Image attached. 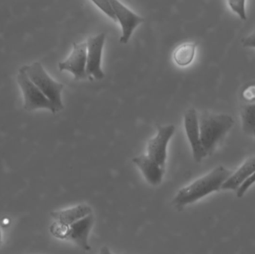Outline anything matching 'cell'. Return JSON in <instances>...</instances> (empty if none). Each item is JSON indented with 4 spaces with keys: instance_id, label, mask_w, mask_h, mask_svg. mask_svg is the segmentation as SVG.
Instances as JSON below:
<instances>
[{
    "instance_id": "cell-23",
    "label": "cell",
    "mask_w": 255,
    "mask_h": 254,
    "mask_svg": "<svg viewBox=\"0 0 255 254\" xmlns=\"http://www.w3.org/2000/svg\"><path fill=\"white\" fill-rule=\"evenodd\" d=\"M9 223H10V221H9V219H7V218H4V219H3V222H1L2 225H9Z\"/></svg>"
},
{
    "instance_id": "cell-12",
    "label": "cell",
    "mask_w": 255,
    "mask_h": 254,
    "mask_svg": "<svg viewBox=\"0 0 255 254\" xmlns=\"http://www.w3.org/2000/svg\"><path fill=\"white\" fill-rule=\"evenodd\" d=\"M255 171V156L249 158L246 162L237 170L232 172L230 177L223 183V190L236 191L251 177Z\"/></svg>"
},
{
    "instance_id": "cell-14",
    "label": "cell",
    "mask_w": 255,
    "mask_h": 254,
    "mask_svg": "<svg viewBox=\"0 0 255 254\" xmlns=\"http://www.w3.org/2000/svg\"><path fill=\"white\" fill-rule=\"evenodd\" d=\"M196 43H185L180 45L173 53L174 61L181 67H186L191 64L195 57Z\"/></svg>"
},
{
    "instance_id": "cell-1",
    "label": "cell",
    "mask_w": 255,
    "mask_h": 254,
    "mask_svg": "<svg viewBox=\"0 0 255 254\" xmlns=\"http://www.w3.org/2000/svg\"><path fill=\"white\" fill-rule=\"evenodd\" d=\"M232 172L233 171L223 166L216 167L208 174L180 189L174 198V204L178 208L182 209L213 192L220 190L223 183L230 177Z\"/></svg>"
},
{
    "instance_id": "cell-8",
    "label": "cell",
    "mask_w": 255,
    "mask_h": 254,
    "mask_svg": "<svg viewBox=\"0 0 255 254\" xmlns=\"http://www.w3.org/2000/svg\"><path fill=\"white\" fill-rule=\"evenodd\" d=\"M184 128L191 146L193 159L196 162L200 163L208 155L201 141L199 116L195 109H189L184 113Z\"/></svg>"
},
{
    "instance_id": "cell-18",
    "label": "cell",
    "mask_w": 255,
    "mask_h": 254,
    "mask_svg": "<svg viewBox=\"0 0 255 254\" xmlns=\"http://www.w3.org/2000/svg\"><path fill=\"white\" fill-rule=\"evenodd\" d=\"M231 8L243 20L247 19V12H246V1H229Z\"/></svg>"
},
{
    "instance_id": "cell-2",
    "label": "cell",
    "mask_w": 255,
    "mask_h": 254,
    "mask_svg": "<svg viewBox=\"0 0 255 254\" xmlns=\"http://www.w3.org/2000/svg\"><path fill=\"white\" fill-rule=\"evenodd\" d=\"M235 125L232 116L204 112L199 116V131L204 150L207 155H212L219 143Z\"/></svg>"
},
{
    "instance_id": "cell-20",
    "label": "cell",
    "mask_w": 255,
    "mask_h": 254,
    "mask_svg": "<svg viewBox=\"0 0 255 254\" xmlns=\"http://www.w3.org/2000/svg\"><path fill=\"white\" fill-rule=\"evenodd\" d=\"M244 98L247 101H253L255 99V85H252V86L247 87L245 90L244 91Z\"/></svg>"
},
{
    "instance_id": "cell-13",
    "label": "cell",
    "mask_w": 255,
    "mask_h": 254,
    "mask_svg": "<svg viewBox=\"0 0 255 254\" xmlns=\"http://www.w3.org/2000/svg\"><path fill=\"white\" fill-rule=\"evenodd\" d=\"M91 214H93V210L90 206L79 204L71 208L53 212L52 216L55 222L70 226Z\"/></svg>"
},
{
    "instance_id": "cell-9",
    "label": "cell",
    "mask_w": 255,
    "mask_h": 254,
    "mask_svg": "<svg viewBox=\"0 0 255 254\" xmlns=\"http://www.w3.org/2000/svg\"><path fill=\"white\" fill-rule=\"evenodd\" d=\"M116 13L117 19L122 27V36L120 39L121 43L126 44L130 40L135 28L144 22L143 18L129 10L122 3L117 0L111 1Z\"/></svg>"
},
{
    "instance_id": "cell-17",
    "label": "cell",
    "mask_w": 255,
    "mask_h": 254,
    "mask_svg": "<svg viewBox=\"0 0 255 254\" xmlns=\"http://www.w3.org/2000/svg\"><path fill=\"white\" fill-rule=\"evenodd\" d=\"M68 230V225H63L57 222H54L50 227L51 234L60 240H67Z\"/></svg>"
},
{
    "instance_id": "cell-19",
    "label": "cell",
    "mask_w": 255,
    "mask_h": 254,
    "mask_svg": "<svg viewBox=\"0 0 255 254\" xmlns=\"http://www.w3.org/2000/svg\"><path fill=\"white\" fill-rule=\"evenodd\" d=\"M255 172L252 174L251 177H250V178H249L248 180H247V181H246L245 183H244V184H243L242 186H241V187L237 190V197H238V198H243V197L244 196V195L247 193V191H248L249 189H250V188L255 184Z\"/></svg>"
},
{
    "instance_id": "cell-10",
    "label": "cell",
    "mask_w": 255,
    "mask_h": 254,
    "mask_svg": "<svg viewBox=\"0 0 255 254\" xmlns=\"http://www.w3.org/2000/svg\"><path fill=\"white\" fill-rule=\"evenodd\" d=\"M93 214L69 226L67 240L73 242L78 247L85 252L91 250L89 243V236L94 226Z\"/></svg>"
},
{
    "instance_id": "cell-4",
    "label": "cell",
    "mask_w": 255,
    "mask_h": 254,
    "mask_svg": "<svg viewBox=\"0 0 255 254\" xmlns=\"http://www.w3.org/2000/svg\"><path fill=\"white\" fill-rule=\"evenodd\" d=\"M16 81L23 95V107L25 110L34 111L40 109H46L50 110L52 113H55L52 103L31 82L25 72L24 66L18 70Z\"/></svg>"
},
{
    "instance_id": "cell-5",
    "label": "cell",
    "mask_w": 255,
    "mask_h": 254,
    "mask_svg": "<svg viewBox=\"0 0 255 254\" xmlns=\"http://www.w3.org/2000/svg\"><path fill=\"white\" fill-rule=\"evenodd\" d=\"M106 41V34L101 33L87 40V73L89 78L94 77L97 80L105 78L102 69V55Z\"/></svg>"
},
{
    "instance_id": "cell-24",
    "label": "cell",
    "mask_w": 255,
    "mask_h": 254,
    "mask_svg": "<svg viewBox=\"0 0 255 254\" xmlns=\"http://www.w3.org/2000/svg\"><path fill=\"white\" fill-rule=\"evenodd\" d=\"M1 229H0V246H1Z\"/></svg>"
},
{
    "instance_id": "cell-21",
    "label": "cell",
    "mask_w": 255,
    "mask_h": 254,
    "mask_svg": "<svg viewBox=\"0 0 255 254\" xmlns=\"http://www.w3.org/2000/svg\"><path fill=\"white\" fill-rule=\"evenodd\" d=\"M242 43L244 47L255 48V31L250 35L243 39Z\"/></svg>"
},
{
    "instance_id": "cell-7",
    "label": "cell",
    "mask_w": 255,
    "mask_h": 254,
    "mask_svg": "<svg viewBox=\"0 0 255 254\" xmlns=\"http://www.w3.org/2000/svg\"><path fill=\"white\" fill-rule=\"evenodd\" d=\"M60 71H68L76 80L88 79L87 73V43H74L70 56L58 64Z\"/></svg>"
},
{
    "instance_id": "cell-6",
    "label": "cell",
    "mask_w": 255,
    "mask_h": 254,
    "mask_svg": "<svg viewBox=\"0 0 255 254\" xmlns=\"http://www.w3.org/2000/svg\"><path fill=\"white\" fill-rule=\"evenodd\" d=\"M175 131V127L173 125L159 126L157 135L148 141L147 146V156L163 169L167 157L168 143Z\"/></svg>"
},
{
    "instance_id": "cell-3",
    "label": "cell",
    "mask_w": 255,
    "mask_h": 254,
    "mask_svg": "<svg viewBox=\"0 0 255 254\" xmlns=\"http://www.w3.org/2000/svg\"><path fill=\"white\" fill-rule=\"evenodd\" d=\"M24 67L31 82L52 103L55 113L63 110L64 104L62 103L61 93L64 89V85L53 80L40 62H34Z\"/></svg>"
},
{
    "instance_id": "cell-15",
    "label": "cell",
    "mask_w": 255,
    "mask_h": 254,
    "mask_svg": "<svg viewBox=\"0 0 255 254\" xmlns=\"http://www.w3.org/2000/svg\"><path fill=\"white\" fill-rule=\"evenodd\" d=\"M241 115L243 131L255 138V104L244 106Z\"/></svg>"
},
{
    "instance_id": "cell-16",
    "label": "cell",
    "mask_w": 255,
    "mask_h": 254,
    "mask_svg": "<svg viewBox=\"0 0 255 254\" xmlns=\"http://www.w3.org/2000/svg\"><path fill=\"white\" fill-rule=\"evenodd\" d=\"M93 3H94L102 11L104 12L109 17L113 19L115 22H118L116 13H115V10H114V7L113 6H112V3H111V1L95 0V1H93Z\"/></svg>"
},
{
    "instance_id": "cell-11",
    "label": "cell",
    "mask_w": 255,
    "mask_h": 254,
    "mask_svg": "<svg viewBox=\"0 0 255 254\" xmlns=\"http://www.w3.org/2000/svg\"><path fill=\"white\" fill-rule=\"evenodd\" d=\"M133 164L139 169L144 177L151 186H158L163 180L164 169L148 158L147 155H139L133 159Z\"/></svg>"
},
{
    "instance_id": "cell-22",
    "label": "cell",
    "mask_w": 255,
    "mask_h": 254,
    "mask_svg": "<svg viewBox=\"0 0 255 254\" xmlns=\"http://www.w3.org/2000/svg\"><path fill=\"white\" fill-rule=\"evenodd\" d=\"M112 254V253L107 246H103L100 249V254Z\"/></svg>"
}]
</instances>
